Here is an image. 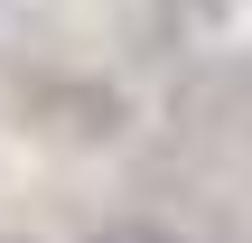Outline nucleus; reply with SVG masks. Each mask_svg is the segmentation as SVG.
<instances>
[{
	"label": "nucleus",
	"mask_w": 252,
	"mask_h": 243,
	"mask_svg": "<svg viewBox=\"0 0 252 243\" xmlns=\"http://www.w3.org/2000/svg\"><path fill=\"white\" fill-rule=\"evenodd\" d=\"M84 243H196V234H178V225H159V215H122V225H94Z\"/></svg>",
	"instance_id": "nucleus-2"
},
{
	"label": "nucleus",
	"mask_w": 252,
	"mask_h": 243,
	"mask_svg": "<svg viewBox=\"0 0 252 243\" xmlns=\"http://www.w3.org/2000/svg\"><path fill=\"white\" fill-rule=\"evenodd\" d=\"M140 19H150V47L168 56L178 37H206L215 28V0H140Z\"/></svg>",
	"instance_id": "nucleus-1"
}]
</instances>
